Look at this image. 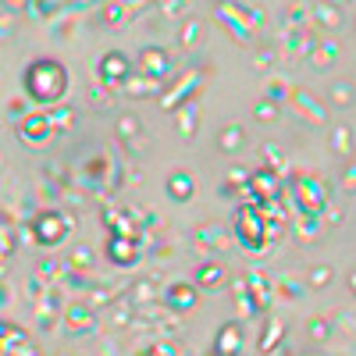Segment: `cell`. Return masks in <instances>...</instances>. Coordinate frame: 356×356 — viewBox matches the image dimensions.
<instances>
[{
  "label": "cell",
  "mask_w": 356,
  "mask_h": 356,
  "mask_svg": "<svg viewBox=\"0 0 356 356\" xmlns=\"http://www.w3.org/2000/svg\"><path fill=\"white\" fill-rule=\"evenodd\" d=\"M25 89L33 93V100L50 104L65 93V68L57 61H36L33 68L25 72Z\"/></svg>",
  "instance_id": "obj_1"
},
{
  "label": "cell",
  "mask_w": 356,
  "mask_h": 356,
  "mask_svg": "<svg viewBox=\"0 0 356 356\" xmlns=\"http://www.w3.org/2000/svg\"><path fill=\"white\" fill-rule=\"evenodd\" d=\"M61 235H65V218L61 214H43L36 221V239L40 243H61Z\"/></svg>",
  "instance_id": "obj_2"
},
{
  "label": "cell",
  "mask_w": 356,
  "mask_h": 356,
  "mask_svg": "<svg viewBox=\"0 0 356 356\" xmlns=\"http://www.w3.org/2000/svg\"><path fill=\"white\" fill-rule=\"evenodd\" d=\"M111 257L118 260V264H129L136 253H132V243H125V239H114L111 243Z\"/></svg>",
  "instance_id": "obj_3"
},
{
  "label": "cell",
  "mask_w": 356,
  "mask_h": 356,
  "mask_svg": "<svg viewBox=\"0 0 356 356\" xmlns=\"http://www.w3.org/2000/svg\"><path fill=\"white\" fill-rule=\"evenodd\" d=\"M218 267H207V271H203V285H218Z\"/></svg>",
  "instance_id": "obj_4"
},
{
  "label": "cell",
  "mask_w": 356,
  "mask_h": 356,
  "mask_svg": "<svg viewBox=\"0 0 356 356\" xmlns=\"http://www.w3.org/2000/svg\"><path fill=\"white\" fill-rule=\"evenodd\" d=\"M171 300H175V303H189V292H186V289H175Z\"/></svg>",
  "instance_id": "obj_5"
},
{
  "label": "cell",
  "mask_w": 356,
  "mask_h": 356,
  "mask_svg": "<svg viewBox=\"0 0 356 356\" xmlns=\"http://www.w3.org/2000/svg\"><path fill=\"white\" fill-rule=\"evenodd\" d=\"M4 335H8V324H0V349H4Z\"/></svg>",
  "instance_id": "obj_6"
}]
</instances>
